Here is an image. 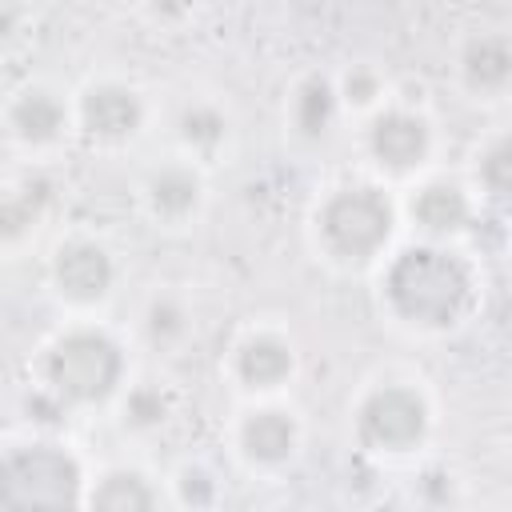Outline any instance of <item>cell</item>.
Returning a JSON list of instances; mask_svg holds the SVG:
<instances>
[{"instance_id":"ba28073f","label":"cell","mask_w":512,"mask_h":512,"mask_svg":"<svg viewBox=\"0 0 512 512\" xmlns=\"http://www.w3.org/2000/svg\"><path fill=\"white\" fill-rule=\"evenodd\" d=\"M124 268L112 240L72 228L44 256V292L64 316H104L120 292Z\"/></svg>"},{"instance_id":"5b68a950","label":"cell","mask_w":512,"mask_h":512,"mask_svg":"<svg viewBox=\"0 0 512 512\" xmlns=\"http://www.w3.org/2000/svg\"><path fill=\"white\" fill-rule=\"evenodd\" d=\"M88 460L56 432H16L0 440V512L84 508Z\"/></svg>"},{"instance_id":"9a60e30c","label":"cell","mask_w":512,"mask_h":512,"mask_svg":"<svg viewBox=\"0 0 512 512\" xmlns=\"http://www.w3.org/2000/svg\"><path fill=\"white\" fill-rule=\"evenodd\" d=\"M60 208V180L48 164H24L0 180V256L28 252Z\"/></svg>"},{"instance_id":"e0dca14e","label":"cell","mask_w":512,"mask_h":512,"mask_svg":"<svg viewBox=\"0 0 512 512\" xmlns=\"http://www.w3.org/2000/svg\"><path fill=\"white\" fill-rule=\"evenodd\" d=\"M168 136H172V152L204 164L208 172L216 164H228V156L236 152V112L228 100H220L216 92H188L168 120Z\"/></svg>"},{"instance_id":"3957f363","label":"cell","mask_w":512,"mask_h":512,"mask_svg":"<svg viewBox=\"0 0 512 512\" xmlns=\"http://www.w3.org/2000/svg\"><path fill=\"white\" fill-rule=\"evenodd\" d=\"M400 236L396 188L368 172L328 180L304 212V240L312 256L340 276H368Z\"/></svg>"},{"instance_id":"4fadbf2b","label":"cell","mask_w":512,"mask_h":512,"mask_svg":"<svg viewBox=\"0 0 512 512\" xmlns=\"http://www.w3.org/2000/svg\"><path fill=\"white\" fill-rule=\"evenodd\" d=\"M136 212L160 228V232H188L204 220L208 200H212V180L208 168L180 156V152H164L156 160H148L136 176L132 188Z\"/></svg>"},{"instance_id":"2e32d148","label":"cell","mask_w":512,"mask_h":512,"mask_svg":"<svg viewBox=\"0 0 512 512\" xmlns=\"http://www.w3.org/2000/svg\"><path fill=\"white\" fill-rule=\"evenodd\" d=\"M340 124H348V120H344V108H340L332 72L320 68V64L296 72L292 84L284 88V104H280V128H284V136L296 148L316 152V148H328L340 136Z\"/></svg>"},{"instance_id":"8fae6325","label":"cell","mask_w":512,"mask_h":512,"mask_svg":"<svg viewBox=\"0 0 512 512\" xmlns=\"http://www.w3.org/2000/svg\"><path fill=\"white\" fill-rule=\"evenodd\" d=\"M396 208L400 232L428 244H468L484 216V204L468 188L464 172H448L440 164L396 188Z\"/></svg>"},{"instance_id":"603a6c76","label":"cell","mask_w":512,"mask_h":512,"mask_svg":"<svg viewBox=\"0 0 512 512\" xmlns=\"http://www.w3.org/2000/svg\"><path fill=\"white\" fill-rule=\"evenodd\" d=\"M332 80H336V96H340V108H344L348 124L364 120L368 112H376L384 100L396 96L388 72L376 60H352L340 72H332Z\"/></svg>"},{"instance_id":"7c38bea8","label":"cell","mask_w":512,"mask_h":512,"mask_svg":"<svg viewBox=\"0 0 512 512\" xmlns=\"http://www.w3.org/2000/svg\"><path fill=\"white\" fill-rule=\"evenodd\" d=\"M0 136L28 164H48L76 140L72 92L44 76L16 84L0 104Z\"/></svg>"},{"instance_id":"6da1fadb","label":"cell","mask_w":512,"mask_h":512,"mask_svg":"<svg viewBox=\"0 0 512 512\" xmlns=\"http://www.w3.org/2000/svg\"><path fill=\"white\" fill-rule=\"evenodd\" d=\"M368 276L380 320L408 340H448L484 308V268L468 244L400 236Z\"/></svg>"},{"instance_id":"ffe728a7","label":"cell","mask_w":512,"mask_h":512,"mask_svg":"<svg viewBox=\"0 0 512 512\" xmlns=\"http://www.w3.org/2000/svg\"><path fill=\"white\" fill-rule=\"evenodd\" d=\"M84 508L92 512H156L168 508L164 476L140 460H104L88 472Z\"/></svg>"},{"instance_id":"5bb4252c","label":"cell","mask_w":512,"mask_h":512,"mask_svg":"<svg viewBox=\"0 0 512 512\" xmlns=\"http://www.w3.org/2000/svg\"><path fill=\"white\" fill-rule=\"evenodd\" d=\"M448 80L476 108L504 104L512 92V36L496 24L464 28L448 48Z\"/></svg>"},{"instance_id":"d4e9b609","label":"cell","mask_w":512,"mask_h":512,"mask_svg":"<svg viewBox=\"0 0 512 512\" xmlns=\"http://www.w3.org/2000/svg\"><path fill=\"white\" fill-rule=\"evenodd\" d=\"M144 8H148V16L156 20V24H184L188 16H192V8H196V0H144Z\"/></svg>"},{"instance_id":"8992f818","label":"cell","mask_w":512,"mask_h":512,"mask_svg":"<svg viewBox=\"0 0 512 512\" xmlns=\"http://www.w3.org/2000/svg\"><path fill=\"white\" fill-rule=\"evenodd\" d=\"M352 128H356L360 172H368L388 188H404L408 180L440 164V144H444L440 120L420 100L392 96Z\"/></svg>"},{"instance_id":"52a82bcc","label":"cell","mask_w":512,"mask_h":512,"mask_svg":"<svg viewBox=\"0 0 512 512\" xmlns=\"http://www.w3.org/2000/svg\"><path fill=\"white\" fill-rule=\"evenodd\" d=\"M308 444L304 412L288 396H256L236 400L224 424L228 460L252 480H280L288 476Z\"/></svg>"},{"instance_id":"cb8c5ba5","label":"cell","mask_w":512,"mask_h":512,"mask_svg":"<svg viewBox=\"0 0 512 512\" xmlns=\"http://www.w3.org/2000/svg\"><path fill=\"white\" fill-rule=\"evenodd\" d=\"M32 28V12L24 0H0V56L16 52Z\"/></svg>"},{"instance_id":"9c48e42d","label":"cell","mask_w":512,"mask_h":512,"mask_svg":"<svg viewBox=\"0 0 512 512\" xmlns=\"http://www.w3.org/2000/svg\"><path fill=\"white\" fill-rule=\"evenodd\" d=\"M304 352L288 324L280 320H248L240 324L220 352V380L236 400L256 396H288L300 380Z\"/></svg>"},{"instance_id":"44dd1931","label":"cell","mask_w":512,"mask_h":512,"mask_svg":"<svg viewBox=\"0 0 512 512\" xmlns=\"http://www.w3.org/2000/svg\"><path fill=\"white\" fill-rule=\"evenodd\" d=\"M464 180L484 204V212H504L512 200V136L508 124H492L468 152Z\"/></svg>"},{"instance_id":"7402d4cb","label":"cell","mask_w":512,"mask_h":512,"mask_svg":"<svg viewBox=\"0 0 512 512\" xmlns=\"http://www.w3.org/2000/svg\"><path fill=\"white\" fill-rule=\"evenodd\" d=\"M164 500L168 508L184 512H212L224 500V476L204 456H184L164 472Z\"/></svg>"},{"instance_id":"30bf717a","label":"cell","mask_w":512,"mask_h":512,"mask_svg":"<svg viewBox=\"0 0 512 512\" xmlns=\"http://www.w3.org/2000/svg\"><path fill=\"white\" fill-rule=\"evenodd\" d=\"M72 124L84 148L108 156L128 152L152 128V100L136 80L120 72H100L72 88Z\"/></svg>"},{"instance_id":"d6986e66","label":"cell","mask_w":512,"mask_h":512,"mask_svg":"<svg viewBox=\"0 0 512 512\" xmlns=\"http://www.w3.org/2000/svg\"><path fill=\"white\" fill-rule=\"evenodd\" d=\"M112 420L128 440H156L180 420V392L160 372H132L112 400Z\"/></svg>"},{"instance_id":"7a4b0ae2","label":"cell","mask_w":512,"mask_h":512,"mask_svg":"<svg viewBox=\"0 0 512 512\" xmlns=\"http://www.w3.org/2000/svg\"><path fill=\"white\" fill-rule=\"evenodd\" d=\"M132 372V344L100 316H64L28 360L32 392L60 416L108 412Z\"/></svg>"},{"instance_id":"277c9868","label":"cell","mask_w":512,"mask_h":512,"mask_svg":"<svg viewBox=\"0 0 512 512\" xmlns=\"http://www.w3.org/2000/svg\"><path fill=\"white\" fill-rule=\"evenodd\" d=\"M440 432V400L412 372H376L348 400V444L372 464H420Z\"/></svg>"},{"instance_id":"ac0fdd59","label":"cell","mask_w":512,"mask_h":512,"mask_svg":"<svg viewBox=\"0 0 512 512\" xmlns=\"http://www.w3.org/2000/svg\"><path fill=\"white\" fill-rule=\"evenodd\" d=\"M196 300L180 284H152L132 320V340L152 356H180L196 340Z\"/></svg>"}]
</instances>
